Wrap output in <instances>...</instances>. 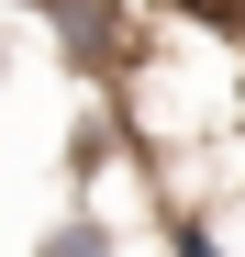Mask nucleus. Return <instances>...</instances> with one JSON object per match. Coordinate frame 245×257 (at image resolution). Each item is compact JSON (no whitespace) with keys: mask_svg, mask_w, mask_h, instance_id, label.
<instances>
[{"mask_svg":"<svg viewBox=\"0 0 245 257\" xmlns=\"http://www.w3.org/2000/svg\"><path fill=\"white\" fill-rule=\"evenodd\" d=\"M112 246H122V235H112V212H90V201L56 212V224L34 235V257H112Z\"/></svg>","mask_w":245,"mask_h":257,"instance_id":"1","label":"nucleus"},{"mask_svg":"<svg viewBox=\"0 0 245 257\" xmlns=\"http://www.w3.org/2000/svg\"><path fill=\"white\" fill-rule=\"evenodd\" d=\"M168 257H223V212L212 201H168Z\"/></svg>","mask_w":245,"mask_h":257,"instance_id":"2","label":"nucleus"}]
</instances>
